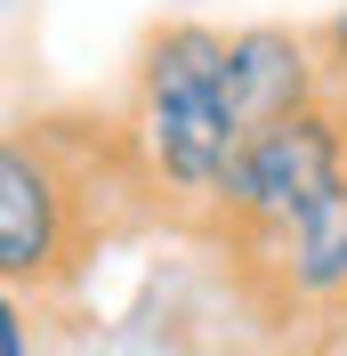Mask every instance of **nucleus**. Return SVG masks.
Wrapping results in <instances>:
<instances>
[{"mask_svg": "<svg viewBox=\"0 0 347 356\" xmlns=\"http://www.w3.org/2000/svg\"><path fill=\"white\" fill-rule=\"evenodd\" d=\"M347 186V113L315 106V113H291V122H275V130L242 138L235 170H226V186H218V211L210 227H202V243L226 251L242 243V235H275V227H299L315 202H331Z\"/></svg>", "mask_w": 347, "mask_h": 356, "instance_id": "3", "label": "nucleus"}, {"mask_svg": "<svg viewBox=\"0 0 347 356\" xmlns=\"http://www.w3.org/2000/svg\"><path fill=\"white\" fill-rule=\"evenodd\" d=\"M0 356H24V300H0Z\"/></svg>", "mask_w": 347, "mask_h": 356, "instance_id": "5", "label": "nucleus"}, {"mask_svg": "<svg viewBox=\"0 0 347 356\" xmlns=\"http://www.w3.org/2000/svg\"><path fill=\"white\" fill-rule=\"evenodd\" d=\"M226 49H235V33H218L202 17H170L137 41V65H130L121 122H130L137 162H146L162 219L178 235L210 227L218 186L242 154V130L226 113Z\"/></svg>", "mask_w": 347, "mask_h": 356, "instance_id": "2", "label": "nucleus"}, {"mask_svg": "<svg viewBox=\"0 0 347 356\" xmlns=\"http://www.w3.org/2000/svg\"><path fill=\"white\" fill-rule=\"evenodd\" d=\"M162 219L137 138L121 113L65 106L33 113L0 146V284L17 291H73L113 243Z\"/></svg>", "mask_w": 347, "mask_h": 356, "instance_id": "1", "label": "nucleus"}, {"mask_svg": "<svg viewBox=\"0 0 347 356\" xmlns=\"http://www.w3.org/2000/svg\"><path fill=\"white\" fill-rule=\"evenodd\" d=\"M331 97L323 81V49L315 33H291V24H242L235 49H226V113H235L242 138L275 130L291 113H315Z\"/></svg>", "mask_w": 347, "mask_h": 356, "instance_id": "4", "label": "nucleus"}]
</instances>
